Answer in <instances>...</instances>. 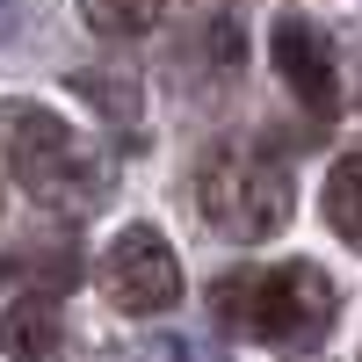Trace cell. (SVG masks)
<instances>
[{
  "label": "cell",
  "mask_w": 362,
  "mask_h": 362,
  "mask_svg": "<svg viewBox=\"0 0 362 362\" xmlns=\"http://www.w3.org/2000/svg\"><path fill=\"white\" fill-rule=\"evenodd\" d=\"M153 362H218V355H203L196 341H160V348H153Z\"/></svg>",
  "instance_id": "10"
},
{
  "label": "cell",
  "mask_w": 362,
  "mask_h": 362,
  "mask_svg": "<svg viewBox=\"0 0 362 362\" xmlns=\"http://www.w3.org/2000/svg\"><path fill=\"white\" fill-rule=\"evenodd\" d=\"M102 290L116 312L131 319H153V312H174L181 305V261L167 247L160 225H124L102 247Z\"/></svg>",
  "instance_id": "4"
},
{
  "label": "cell",
  "mask_w": 362,
  "mask_h": 362,
  "mask_svg": "<svg viewBox=\"0 0 362 362\" xmlns=\"http://www.w3.org/2000/svg\"><path fill=\"white\" fill-rule=\"evenodd\" d=\"M225 334H247L268 348H319L341 319V290L326 283L319 261H283V268H239L210 290Z\"/></svg>",
  "instance_id": "1"
},
{
  "label": "cell",
  "mask_w": 362,
  "mask_h": 362,
  "mask_svg": "<svg viewBox=\"0 0 362 362\" xmlns=\"http://www.w3.org/2000/svg\"><path fill=\"white\" fill-rule=\"evenodd\" d=\"M66 87H73L87 109H102L109 124H138V109H145L138 102V80H116V73H73Z\"/></svg>",
  "instance_id": "9"
},
{
  "label": "cell",
  "mask_w": 362,
  "mask_h": 362,
  "mask_svg": "<svg viewBox=\"0 0 362 362\" xmlns=\"http://www.w3.org/2000/svg\"><path fill=\"white\" fill-rule=\"evenodd\" d=\"M196 203H203L210 232L254 247V239H276L290 225L297 174L268 153V145H218V153L196 167Z\"/></svg>",
  "instance_id": "2"
},
{
  "label": "cell",
  "mask_w": 362,
  "mask_h": 362,
  "mask_svg": "<svg viewBox=\"0 0 362 362\" xmlns=\"http://www.w3.org/2000/svg\"><path fill=\"white\" fill-rule=\"evenodd\" d=\"M15 22H22V0H0V44L15 37Z\"/></svg>",
  "instance_id": "11"
},
{
  "label": "cell",
  "mask_w": 362,
  "mask_h": 362,
  "mask_svg": "<svg viewBox=\"0 0 362 362\" xmlns=\"http://www.w3.org/2000/svg\"><path fill=\"white\" fill-rule=\"evenodd\" d=\"M0 153H8V174L51 210H80L102 181L80 131L44 102H0Z\"/></svg>",
  "instance_id": "3"
},
{
  "label": "cell",
  "mask_w": 362,
  "mask_h": 362,
  "mask_svg": "<svg viewBox=\"0 0 362 362\" xmlns=\"http://www.w3.org/2000/svg\"><path fill=\"white\" fill-rule=\"evenodd\" d=\"M0 355L8 362H58L66 355V319L51 297H15L0 312Z\"/></svg>",
  "instance_id": "6"
},
{
  "label": "cell",
  "mask_w": 362,
  "mask_h": 362,
  "mask_svg": "<svg viewBox=\"0 0 362 362\" xmlns=\"http://www.w3.org/2000/svg\"><path fill=\"white\" fill-rule=\"evenodd\" d=\"M326 225L362 254V153L334 160V174H326Z\"/></svg>",
  "instance_id": "7"
},
{
  "label": "cell",
  "mask_w": 362,
  "mask_h": 362,
  "mask_svg": "<svg viewBox=\"0 0 362 362\" xmlns=\"http://www.w3.org/2000/svg\"><path fill=\"white\" fill-rule=\"evenodd\" d=\"M268 58H276L283 87H290L312 116H334V109H341V58H334V37H326L312 15L283 8L276 29H268Z\"/></svg>",
  "instance_id": "5"
},
{
  "label": "cell",
  "mask_w": 362,
  "mask_h": 362,
  "mask_svg": "<svg viewBox=\"0 0 362 362\" xmlns=\"http://www.w3.org/2000/svg\"><path fill=\"white\" fill-rule=\"evenodd\" d=\"M80 15L95 37H145L167 15V0H80Z\"/></svg>",
  "instance_id": "8"
},
{
  "label": "cell",
  "mask_w": 362,
  "mask_h": 362,
  "mask_svg": "<svg viewBox=\"0 0 362 362\" xmlns=\"http://www.w3.org/2000/svg\"><path fill=\"white\" fill-rule=\"evenodd\" d=\"M0 276H8V268H0Z\"/></svg>",
  "instance_id": "12"
}]
</instances>
